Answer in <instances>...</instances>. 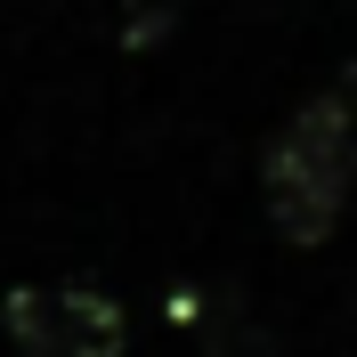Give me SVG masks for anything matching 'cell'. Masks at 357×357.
<instances>
[{
	"mask_svg": "<svg viewBox=\"0 0 357 357\" xmlns=\"http://www.w3.org/2000/svg\"><path fill=\"white\" fill-rule=\"evenodd\" d=\"M0 325L24 357H122L130 341V317L106 284H17Z\"/></svg>",
	"mask_w": 357,
	"mask_h": 357,
	"instance_id": "cell-2",
	"label": "cell"
},
{
	"mask_svg": "<svg viewBox=\"0 0 357 357\" xmlns=\"http://www.w3.org/2000/svg\"><path fill=\"white\" fill-rule=\"evenodd\" d=\"M349 195H357V73L349 89L301 98L260 146V203L292 252L325 244L349 211Z\"/></svg>",
	"mask_w": 357,
	"mask_h": 357,
	"instance_id": "cell-1",
	"label": "cell"
}]
</instances>
